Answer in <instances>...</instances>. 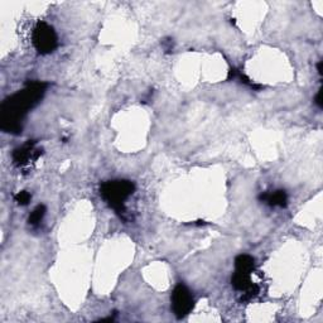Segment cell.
I'll return each instance as SVG.
<instances>
[{
  "label": "cell",
  "instance_id": "1",
  "mask_svg": "<svg viewBox=\"0 0 323 323\" xmlns=\"http://www.w3.org/2000/svg\"><path fill=\"white\" fill-rule=\"evenodd\" d=\"M47 84L42 81L27 82L26 87L5 98L0 108V128L3 132L19 134L22 120L31 109L41 101L46 92Z\"/></svg>",
  "mask_w": 323,
  "mask_h": 323
},
{
  "label": "cell",
  "instance_id": "2",
  "mask_svg": "<svg viewBox=\"0 0 323 323\" xmlns=\"http://www.w3.org/2000/svg\"><path fill=\"white\" fill-rule=\"evenodd\" d=\"M135 191V185L127 180L108 181L100 187V193L103 198L109 204V206L116 211L120 217L124 218L127 213L124 201L129 196H132Z\"/></svg>",
  "mask_w": 323,
  "mask_h": 323
},
{
  "label": "cell",
  "instance_id": "3",
  "mask_svg": "<svg viewBox=\"0 0 323 323\" xmlns=\"http://www.w3.org/2000/svg\"><path fill=\"white\" fill-rule=\"evenodd\" d=\"M32 42L33 46L41 55H48L57 48V34L53 27L46 22L39 20L36 24L32 33Z\"/></svg>",
  "mask_w": 323,
  "mask_h": 323
},
{
  "label": "cell",
  "instance_id": "4",
  "mask_svg": "<svg viewBox=\"0 0 323 323\" xmlns=\"http://www.w3.org/2000/svg\"><path fill=\"white\" fill-rule=\"evenodd\" d=\"M194 307V301L191 292L185 284L180 283L176 285L175 290L172 293V309L178 319L185 318L191 313Z\"/></svg>",
  "mask_w": 323,
  "mask_h": 323
},
{
  "label": "cell",
  "instance_id": "5",
  "mask_svg": "<svg viewBox=\"0 0 323 323\" xmlns=\"http://www.w3.org/2000/svg\"><path fill=\"white\" fill-rule=\"evenodd\" d=\"M42 156V149L36 148V141L34 140H28L26 144H23L22 146L15 149L13 152V163H14L17 167L23 168L29 165L31 163H34L39 157Z\"/></svg>",
  "mask_w": 323,
  "mask_h": 323
},
{
  "label": "cell",
  "instance_id": "6",
  "mask_svg": "<svg viewBox=\"0 0 323 323\" xmlns=\"http://www.w3.org/2000/svg\"><path fill=\"white\" fill-rule=\"evenodd\" d=\"M259 200L271 207H287L288 194L283 189H277L274 192H264L259 196Z\"/></svg>",
  "mask_w": 323,
  "mask_h": 323
},
{
  "label": "cell",
  "instance_id": "7",
  "mask_svg": "<svg viewBox=\"0 0 323 323\" xmlns=\"http://www.w3.org/2000/svg\"><path fill=\"white\" fill-rule=\"evenodd\" d=\"M255 269V259L247 254L237 255L235 258V271L252 274Z\"/></svg>",
  "mask_w": 323,
  "mask_h": 323
},
{
  "label": "cell",
  "instance_id": "8",
  "mask_svg": "<svg viewBox=\"0 0 323 323\" xmlns=\"http://www.w3.org/2000/svg\"><path fill=\"white\" fill-rule=\"evenodd\" d=\"M231 284L232 287L236 290L240 292H244L247 288L252 285V279H250V274L246 273H239V271H235L234 276L231 278Z\"/></svg>",
  "mask_w": 323,
  "mask_h": 323
},
{
  "label": "cell",
  "instance_id": "9",
  "mask_svg": "<svg viewBox=\"0 0 323 323\" xmlns=\"http://www.w3.org/2000/svg\"><path fill=\"white\" fill-rule=\"evenodd\" d=\"M228 79L229 80H237V81H240L241 84L246 85V86H249L250 89H253V90L263 89V86H261V85L254 84V82H253L252 80H250L249 77L246 76V74L242 73L241 71H239V69H236V68H231L230 71H229Z\"/></svg>",
  "mask_w": 323,
  "mask_h": 323
},
{
  "label": "cell",
  "instance_id": "10",
  "mask_svg": "<svg viewBox=\"0 0 323 323\" xmlns=\"http://www.w3.org/2000/svg\"><path fill=\"white\" fill-rule=\"evenodd\" d=\"M46 212H47L46 206H44V205H38V206L32 211L31 215H29V218H28L29 225H32V226L38 225V223L43 220Z\"/></svg>",
  "mask_w": 323,
  "mask_h": 323
},
{
  "label": "cell",
  "instance_id": "11",
  "mask_svg": "<svg viewBox=\"0 0 323 323\" xmlns=\"http://www.w3.org/2000/svg\"><path fill=\"white\" fill-rule=\"evenodd\" d=\"M14 198H15V202H17L18 205H20V206H27V205L31 202L32 196L29 192L20 191V192H18L17 194H15Z\"/></svg>",
  "mask_w": 323,
  "mask_h": 323
},
{
  "label": "cell",
  "instance_id": "12",
  "mask_svg": "<svg viewBox=\"0 0 323 323\" xmlns=\"http://www.w3.org/2000/svg\"><path fill=\"white\" fill-rule=\"evenodd\" d=\"M162 47L164 48L165 52H170L173 49V39L172 38H165L162 41Z\"/></svg>",
  "mask_w": 323,
  "mask_h": 323
},
{
  "label": "cell",
  "instance_id": "13",
  "mask_svg": "<svg viewBox=\"0 0 323 323\" xmlns=\"http://www.w3.org/2000/svg\"><path fill=\"white\" fill-rule=\"evenodd\" d=\"M314 103L319 109H322V89H319L318 92H317L316 97H314Z\"/></svg>",
  "mask_w": 323,
  "mask_h": 323
},
{
  "label": "cell",
  "instance_id": "14",
  "mask_svg": "<svg viewBox=\"0 0 323 323\" xmlns=\"http://www.w3.org/2000/svg\"><path fill=\"white\" fill-rule=\"evenodd\" d=\"M317 69H318V73L319 74L323 73V72H322V61H319V62L317 63Z\"/></svg>",
  "mask_w": 323,
  "mask_h": 323
}]
</instances>
